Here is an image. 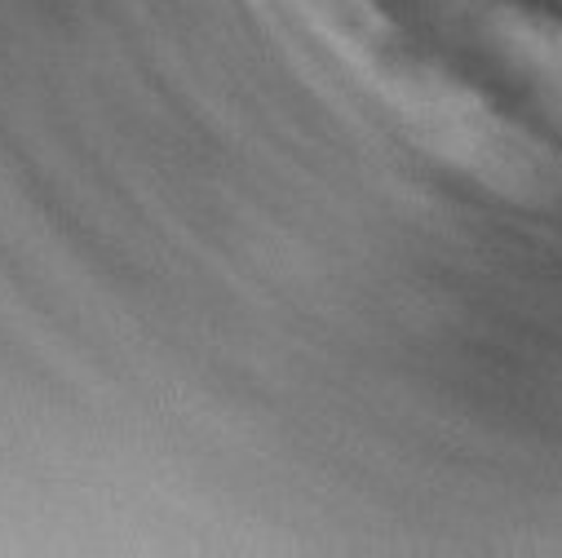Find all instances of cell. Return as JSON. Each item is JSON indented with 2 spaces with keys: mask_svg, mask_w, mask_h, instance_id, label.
<instances>
[{
  "mask_svg": "<svg viewBox=\"0 0 562 558\" xmlns=\"http://www.w3.org/2000/svg\"><path fill=\"white\" fill-rule=\"evenodd\" d=\"M416 19L483 80L479 93L518 111L527 133L562 143V14L518 0H426Z\"/></svg>",
  "mask_w": 562,
  "mask_h": 558,
  "instance_id": "6da1fadb",
  "label": "cell"
}]
</instances>
